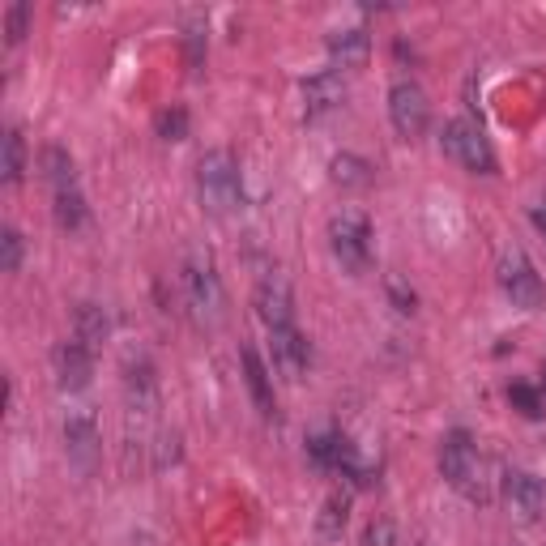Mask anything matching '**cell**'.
I'll return each instance as SVG.
<instances>
[{"label": "cell", "mask_w": 546, "mask_h": 546, "mask_svg": "<svg viewBox=\"0 0 546 546\" xmlns=\"http://www.w3.org/2000/svg\"><path fill=\"white\" fill-rule=\"evenodd\" d=\"M363 546H397V525L389 517H372L363 529Z\"/></svg>", "instance_id": "4316f807"}, {"label": "cell", "mask_w": 546, "mask_h": 546, "mask_svg": "<svg viewBox=\"0 0 546 546\" xmlns=\"http://www.w3.org/2000/svg\"><path fill=\"white\" fill-rule=\"evenodd\" d=\"M329 248L333 261L342 265L350 278L372 269V222H367L363 210H342L329 218Z\"/></svg>", "instance_id": "277c9868"}, {"label": "cell", "mask_w": 546, "mask_h": 546, "mask_svg": "<svg viewBox=\"0 0 546 546\" xmlns=\"http://www.w3.org/2000/svg\"><path fill=\"white\" fill-rule=\"evenodd\" d=\"M0 171H5V184H22V175H26V141L18 128H9L5 133V163H0Z\"/></svg>", "instance_id": "7402d4cb"}, {"label": "cell", "mask_w": 546, "mask_h": 546, "mask_svg": "<svg viewBox=\"0 0 546 546\" xmlns=\"http://www.w3.org/2000/svg\"><path fill=\"white\" fill-rule=\"evenodd\" d=\"M180 295H184V308H188L197 329H222L227 325V286H222V273H218V261H214L210 248H201V244L184 248Z\"/></svg>", "instance_id": "6da1fadb"}, {"label": "cell", "mask_w": 546, "mask_h": 546, "mask_svg": "<svg viewBox=\"0 0 546 546\" xmlns=\"http://www.w3.org/2000/svg\"><path fill=\"white\" fill-rule=\"evenodd\" d=\"M26 26H30V5H26V0H13V5L5 9V35H9V43H22Z\"/></svg>", "instance_id": "83f0119b"}, {"label": "cell", "mask_w": 546, "mask_h": 546, "mask_svg": "<svg viewBox=\"0 0 546 546\" xmlns=\"http://www.w3.org/2000/svg\"><path fill=\"white\" fill-rule=\"evenodd\" d=\"M197 192L201 205L214 218H231L244 210V171H239V158L231 150H210L197 163Z\"/></svg>", "instance_id": "7a4b0ae2"}, {"label": "cell", "mask_w": 546, "mask_h": 546, "mask_svg": "<svg viewBox=\"0 0 546 546\" xmlns=\"http://www.w3.org/2000/svg\"><path fill=\"white\" fill-rule=\"evenodd\" d=\"M43 180L52 184V192L77 188V167H73V158L64 154L60 146H47V150H43Z\"/></svg>", "instance_id": "ffe728a7"}, {"label": "cell", "mask_w": 546, "mask_h": 546, "mask_svg": "<svg viewBox=\"0 0 546 546\" xmlns=\"http://www.w3.org/2000/svg\"><path fill=\"white\" fill-rule=\"evenodd\" d=\"M389 120L393 128L406 141L414 137H423L427 133V124H431V103H427V94L419 82H397L389 90Z\"/></svg>", "instance_id": "9c48e42d"}, {"label": "cell", "mask_w": 546, "mask_h": 546, "mask_svg": "<svg viewBox=\"0 0 546 546\" xmlns=\"http://www.w3.org/2000/svg\"><path fill=\"white\" fill-rule=\"evenodd\" d=\"M342 99H346V82L337 69H320L303 82V111H308V120L329 116V111L342 107Z\"/></svg>", "instance_id": "4fadbf2b"}, {"label": "cell", "mask_w": 546, "mask_h": 546, "mask_svg": "<svg viewBox=\"0 0 546 546\" xmlns=\"http://www.w3.org/2000/svg\"><path fill=\"white\" fill-rule=\"evenodd\" d=\"M346 521H350V495L346 491H333L325 504H320V517H316V534L325 542H337L346 534Z\"/></svg>", "instance_id": "ac0fdd59"}, {"label": "cell", "mask_w": 546, "mask_h": 546, "mask_svg": "<svg viewBox=\"0 0 546 546\" xmlns=\"http://www.w3.org/2000/svg\"><path fill=\"white\" fill-rule=\"evenodd\" d=\"M239 363H244V380H248V393H252V406L265 414V419H273L278 414V397H273V376L265 359L256 355V346H244L239 350Z\"/></svg>", "instance_id": "9a60e30c"}, {"label": "cell", "mask_w": 546, "mask_h": 546, "mask_svg": "<svg viewBox=\"0 0 546 546\" xmlns=\"http://www.w3.org/2000/svg\"><path fill=\"white\" fill-rule=\"evenodd\" d=\"M269 350H273V367L286 376V380H303L312 367V342L303 337L295 325L291 329H273L269 333Z\"/></svg>", "instance_id": "8fae6325"}, {"label": "cell", "mask_w": 546, "mask_h": 546, "mask_svg": "<svg viewBox=\"0 0 546 546\" xmlns=\"http://www.w3.org/2000/svg\"><path fill=\"white\" fill-rule=\"evenodd\" d=\"M384 295H389V303H393L401 316H414V312H419V295H414V286L401 278V273H384Z\"/></svg>", "instance_id": "603a6c76"}, {"label": "cell", "mask_w": 546, "mask_h": 546, "mask_svg": "<svg viewBox=\"0 0 546 546\" xmlns=\"http://www.w3.org/2000/svg\"><path fill=\"white\" fill-rule=\"evenodd\" d=\"M500 286H504V295L525 312H538L546 303V286L538 278L534 261H529L521 248H512V252L500 256Z\"/></svg>", "instance_id": "8992f818"}, {"label": "cell", "mask_w": 546, "mask_h": 546, "mask_svg": "<svg viewBox=\"0 0 546 546\" xmlns=\"http://www.w3.org/2000/svg\"><path fill=\"white\" fill-rule=\"evenodd\" d=\"M107 333H111L107 312L99 308V303H82V308H77V320H73V337H77V342L90 346V350H99L107 342Z\"/></svg>", "instance_id": "e0dca14e"}, {"label": "cell", "mask_w": 546, "mask_h": 546, "mask_svg": "<svg viewBox=\"0 0 546 546\" xmlns=\"http://www.w3.org/2000/svg\"><path fill=\"white\" fill-rule=\"evenodd\" d=\"M504 500L521 521H542L546 517V483L529 470H508L504 474Z\"/></svg>", "instance_id": "30bf717a"}, {"label": "cell", "mask_w": 546, "mask_h": 546, "mask_svg": "<svg viewBox=\"0 0 546 546\" xmlns=\"http://www.w3.org/2000/svg\"><path fill=\"white\" fill-rule=\"evenodd\" d=\"M329 180L337 188H367L372 184V163L359 154H333V163H329Z\"/></svg>", "instance_id": "d6986e66"}, {"label": "cell", "mask_w": 546, "mask_h": 546, "mask_svg": "<svg viewBox=\"0 0 546 546\" xmlns=\"http://www.w3.org/2000/svg\"><path fill=\"white\" fill-rule=\"evenodd\" d=\"M440 146L457 167H465L470 175H491L495 171V154L487 146L483 128H478L474 120H448L444 133H440Z\"/></svg>", "instance_id": "5b68a950"}, {"label": "cell", "mask_w": 546, "mask_h": 546, "mask_svg": "<svg viewBox=\"0 0 546 546\" xmlns=\"http://www.w3.org/2000/svg\"><path fill=\"white\" fill-rule=\"evenodd\" d=\"M64 453L82 474H94V465L103 457V431L90 410H69L64 414Z\"/></svg>", "instance_id": "52a82bcc"}, {"label": "cell", "mask_w": 546, "mask_h": 546, "mask_svg": "<svg viewBox=\"0 0 546 546\" xmlns=\"http://www.w3.org/2000/svg\"><path fill=\"white\" fill-rule=\"evenodd\" d=\"M124 397L137 414H150L158 406V376H154V363L146 355L124 359Z\"/></svg>", "instance_id": "5bb4252c"}, {"label": "cell", "mask_w": 546, "mask_h": 546, "mask_svg": "<svg viewBox=\"0 0 546 546\" xmlns=\"http://www.w3.org/2000/svg\"><path fill=\"white\" fill-rule=\"evenodd\" d=\"M256 316L265 320V329H291L295 325V291H291V282H286V273L278 269H269L261 282H256Z\"/></svg>", "instance_id": "ba28073f"}, {"label": "cell", "mask_w": 546, "mask_h": 546, "mask_svg": "<svg viewBox=\"0 0 546 546\" xmlns=\"http://www.w3.org/2000/svg\"><path fill=\"white\" fill-rule=\"evenodd\" d=\"M52 359H56V384H60L64 393H82L86 384H90V376H94V350L82 346L77 337L60 342Z\"/></svg>", "instance_id": "7c38bea8"}, {"label": "cell", "mask_w": 546, "mask_h": 546, "mask_svg": "<svg viewBox=\"0 0 546 546\" xmlns=\"http://www.w3.org/2000/svg\"><path fill=\"white\" fill-rule=\"evenodd\" d=\"M158 137H163V141H184L188 137V111L184 107L158 111Z\"/></svg>", "instance_id": "d4e9b609"}, {"label": "cell", "mask_w": 546, "mask_h": 546, "mask_svg": "<svg viewBox=\"0 0 546 546\" xmlns=\"http://www.w3.org/2000/svg\"><path fill=\"white\" fill-rule=\"evenodd\" d=\"M372 56V39H367V30L350 26V30H333L329 35V60L333 69H359Z\"/></svg>", "instance_id": "2e32d148"}, {"label": "cell", "mask_w": 546, "mask_h": 546, "mask_svg": "<svg viewBox=\"0 0 546 546\" xmlns=\"http://www.w3.org/2000/svg\"><path fill=\"white\" fill-rule=\"evenodd\" d=\"M440 470L448 478V487L461 491L465 500H483V461H478V444L465 427H453L440 440Z\"/></svg>", "instance_id": "3957f363"}, {"label": "cell", "mask_w": 546, "mask_h": 546, "mask_svg": "<svg viewBox=\"0 0 546 546\" xmlns=\"http://www.w3.org/2000/svg\"><path fill=\"white\" fill-rule=\"evenodd\" d=\"M534 227L546 235V201H542V205H534Z\"/></svg>", "instance_id": "f1b7e54d"}, {"label": "cell", "mask_w": 546, "mask_h": 546, "mask_svg": "<svg viewBox=\"0 0 546 546\" xmlns=\"http://www.w3.org/2000/svg\"><path fill=\"white\" fill-rule=\"evenodd\" d=\"M508 401L525 414V419H542V414H546V410H542L538 389H529V384H512V389H508Z\"/></svg>", "instance_id": "484cf974"}, {"label": "cell", "mask_w": 546, "mask_h": 546, "mask_svg": "<svg viewBox=\"0 0 546 546\" xmlns=\"http://www.w3.org/2000/svg\"><path fill=\"white\" fill-rule=\"evenodd\" d=\"M22 231L18 227H5L0 231V269L5 273H18L22 269Z\"/></svg>", "instance_id": "cb8c5ba5"}, {"label": "cell", "mask_w": 546, "mask_h": 546, "mask_svg": "<svg viewBox=\"0 0 546 546\" xmlns=\"http://www.w3.org/2000/svg\"><path fill=\"white\" fill-rule=\"evenodd\" d=\"M52 201H56V222L64 231H77L86 222V197H82V188H64V192H52Z\"/></svg>", "instance_id": "44dd1931"}]
</instances>
